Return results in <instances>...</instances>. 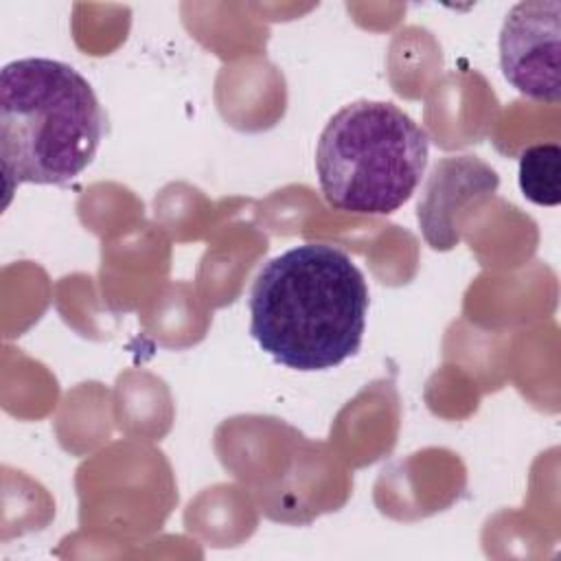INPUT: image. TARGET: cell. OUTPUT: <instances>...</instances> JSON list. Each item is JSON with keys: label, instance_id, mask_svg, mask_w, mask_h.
Listing matches in <instances>:
<instances>
[{"label": "cell", "instance_id": "obj_3", "mask_svg": "<svg viewBox=\"0 0 561 561\" xmlns=\"http://www.w3.org/2000/svg\"><path fill=\"white\" fill-rule=\"evenodd\" d=\"M430 158L427 131L390 101H353L324 125L316 173L329 206L390 215L416 191Z\"/></svg>", "mask_w": 561, "mask_h": 561}, {"label": "cell", "instance_id": "obj_4", "mask_svg": "<svg viewBox=\"0 0 561 561\" xmlns=\"http://www.w3.org/2000/svg\"><path fill=\"white\" fill-rule=\"evenodd\" d=\"M561 2H517L500 31V68L524 96L557 105L561 99Z\"/></svg>", "mask_w": 561, "mask_h": 561}, {"label": "cell", "instance_id": "obj_2", "mask_svg": "<svg viewBox=\"0 0 561 561\" xmlns=\"http://www.w3.org/2000/svg\"><path fill=\"white\" fill-rule=\"evenodd\" d=\"M103 107L83 75L48 57L0 72V162L7 195L20 184H68L94 160Z\"/></svg>", "mask_w": 561, "mask_h": 561}, {"label": "cell", "instance_id": "obj_1", "mask_svg": "<svg viewBox=\"0 0 561 561\" xmlns=\"http://www.w3.org/2000/svg\"><path fill=\"white\" fill-rule=\"evenodd\" d=\"M368 285L351 256L329 243H302L270 259L250 291V333L294 370H327L364 340Z\"/></svg>", "mask_w": 561, "mask_h": 561}, {"label": "cell", "instance_id": "obj_6", "mask_svg": "<svg viewBox=\"0 0 561 561\" xmlns=\"http://www.w3.org/2000/svg\"><path fill=\"white\" fill-rule=\"evenodd\" d=\"M519 188L526 199L539 206L561 202V149L557 142L530 145L519 156Z\"/></svg>", "mask_w": 561, "mask_h": 561}, {"label": "cell", "instance_id": "obj_5", "mask_svg": "<svg viewBox=\"0 0 561 561\" xmlns=\"http://www.w3.org/2000/svg\"><path fill=\"white\" fill-rule=\"evenodd\" d=\"M500 184L497 173L476 156L443 158L419 199V224L425 241L434 250H451L460 234L454 215L469 202H478L495 193Z\"/></svg>", "mask_w": 561, "mask_h": 561}]
</instances>
